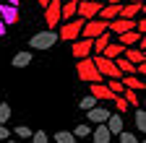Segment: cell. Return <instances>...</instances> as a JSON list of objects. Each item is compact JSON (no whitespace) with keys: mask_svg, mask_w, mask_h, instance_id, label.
Instances as JSON below:
<instances>
[{"mask_svg":"<svg viewBox=\"0 0 146 143\" xmlns=\"http://www.w3.org/2000/svg\"><path fill=\"white\" fill-rule=\"evenodd\" d=\"M76 73H78V81H86V83H102V76L97 73V68H94V63H91V57L78 60Z\"/></svg>","mask_w":146,"mask_h":143,"instance_id":"cell-1","label":"cell"},{"mask_svg":"<svg viewBox=\"0 0 146 143\" xmlns=\"http://www.w3.org/2000/svg\"><path fill=\"white\" fill-rule=\"evenodd\" d=\"M55 42H58V31H36L34 37L29 39V47L31 49H50Z\"/></svg>","mask_w":146,"mask_h":143,"instance_id":"cell-2","label":"cell"},{"mask_svg":"<svg viewBox=\"0 0 146 143\" xmlns=\"http://www.w3.org/2000/svg\"><path fill=\"white\" fill-rule=\"evenodd\" d=\"M81 29H84V18H70V21H65L63 26H60V34L58 37L60 39H65V42H73V39H78L81 37Z\"/></svg>","mask_w":146,"mask_h":143,"instance_id":"cell-3","label":"cell"},{"mask_svg":"<svg viewBox=\"0 0 146 143\" xmlns=\"http://www.w3.org/2000/svg\"><path fill=\"white\" fill-rule=\"evenodd\" d=\"M91 63H94V68H97V73L102 76V78H120L123 73L115 68V63L112 60H107V57H102V55H97V57H91Z\"/></svg>","mask_w":146,"mask_h":143,"instance_id":"cell-4","label":"cell"},{"mask_svg":"<svg viewBox=\"0 0 146 143\" xmlns=\"http://www.w3.org/2000/svg\"><path fill=\"white\" fill-rule=\"evenodd\" d=\"M104 31H107V21H102V18H89V21H84L81 37H86V39H97L99 34H104Z\"/></svg>","mask_w":146,"mask_h":143,"instance_id":"cell-5","label":"cell"},{"mask_svg":"<svg viewBox=\"0 0 146 143\" xmlns=\"http://www.w3.org/2000/svg\"><path fill=\"white\" fill-rule=\"evenodd\" d=\"M60 5L63 0H50V3L44 5V21H47V29H55L60 21Z\"/></svg>","mask_w":146,"mask_h":143,"instance_id":"cell-6","label":"cell"},{"mask_svg":"<svg viewBox=\"0 0 146 143\" xmlns=\"http://www.w3.org/2000/svg\"><path fill=\"white\" fill-rule=\"evenodd\" d=\"M99 11H102V3H94V0H81L76 16H78V18H84V21H89V18H97Z\"/></svg>","mask_w":146,"mask_h":143,"instance_id":"cell-7","label":"cell"},{"mask_svg":"<svg viewBox=\"0 0 146 143\" xmlns=\"http://www.w3.org/2000/svg\"><path fill=\"white\" fill-rule=\"evenodd\" d=\"M70 52H73V57H76V60L91 57V39H86V37L73 39V47H70Z\"/></svg>","mask_w":146,"mask_h":143,"instance_id":"cell-8","label":"cell"},{"mask_svg":"<svg viewBox=\"0 0 146 143\" xmlns=\"http://www.w3.org/2000/svg\"><path fill=\"white\" fill-rule=\"evenodd\" d=\"M89 94L94 96L97 101H99V99H115V96H117V94H112V91H110L104 83H89Z\"/></svg>","mask_w":146,"mask_h":143,"instance_id":"cell-9","label":"cell"},{"mask_svg":"<svg viewBox=\"0 0 146 143\" xmlns=\"http://www.w3.org/2000/svg\"><path fill=\"white\" fill-rule=\"evenodd\" d=\"M18 5H0V21H3L5 26H11V24H16L18 21V11H16Z\"/></svg>","mask_w":146,"mask_h":143,"instance_id":"cell-10","label":"cell"},{"mask_svg":"<svg viewBox=\"0 0 146 143\" xmlns=\"http://www.w3.org/2000/svg\"><path fill=\"white\" fill-rule=\"evenodd\" d=\"M76 11H78V0H63V5H60V21L76 18Z\"/></svg>","mask_w":146,"mask_h":143,"instance_id":"cell-11","label":"cell"},{"mask_svg":"<svg viewBox=\"0 0 146 143\" xmlns=\"http://www.w3.org/2000/svg\"><path fill=\"white\" fill-rule=\"evenodd\" d=\"M107 117H110V112L102 109V107H91V109H86V120H89V122H94V125L107 122Z\"/></svg>","mask_w":146,"mask_h":143,"instance_id":"cell-12","label":"cell"},{"mask_svg":"<svg viewBox=\"0 0 146 143\" xmlns=\"http://www.w3.org/2000/svg\"><path fill=\"white\" fill-rule=\"evenodd\" d=\"M91 140H94V143H110V140H112V133L107 130V125H104V122L97 125V128L91 130Z\"/></svg>","mask_w":146,"mask_h":143,"instance_id":"cell-13","label":"cell"},{"mask_svg":"<svg viewBox=\"0 0 146 143\" xmlns=\"http://www.w3.org/2000/svg\"><path fill=\"white\" fill-rule=\"evenodd\" d=\"M123 52H125V47H123L120 42H110V44L99 52V55H102V57H107V60H115V57H120V55H123Z\"/></svg>","mask_w":146,"mask_h":143,"instance_id":"cell-14","label":"cell"},{"mask_svg":"<svg viewBox=\"0 0 146 143\" xmlns=\"http://www.w3.org/2000/svg\"><path fill=\"white\" fill-rule=\"evenodd\" d=\"M143 16V3H128L120 8V18H136V16Z\"/></svg>","mask_w":146,"mask_h":143,"instance_id":"cell-15","label":"cell"},{"mask_svg":"<svg viewBox=\"0 0 146 143\" xmlns=\"http://www.w3.org/2000/svg\"><path fill=\"white\" fill-rule=\"evenodd\" d=\"M107 130L110 133H112V135H117V133H123V115L117 112V115H112V112H110V117H107Z\"/></svg>","mask_w":146,"mask_h":143,"instance_id":"cell-16","label":"cell"},{"mask_svg":"<svg viewBox=\"0 0 146 143\" xmlns=\"http://www.w3.org/2000/svg\"><path fill=\"white\" fill-rule=\"evenodd\" d=\"M110 42H112V34H110V31H104V34H99V37L97 39H91V52H97V55H99V52L110 44Z\"/></svg>","mask_w":146,"mask_h":143,"instance_id":"cell-17","label":"cell"},{"mask_svg":"<svg viewBox=\"0 0 146 143\" xmlns=\"http://www.w3.org/2000/svg\"><path fill=\"white\" fill-rule=\"evenodd\" d=\"M112 63H115V68L120 70V73H125V76H136V73H133V68H136V65H133L131 60H125L123 55H120V57H115Z\"/></svg>","mask_w":146,"mask_h":143,"instance_id":"cell-18","label":"cell"},{"mask_svg":"<svg viewBox=\"0 0 146 143\" xmlns=\"http://www.w3.org/2000/svg\"><path fill=\"white\" fill-rule=\"evenodd\" d=\"M120 83L125 88H131V91H143V78H138V76H125Z\"/></svg>","mask_w":146,"mask_h":143,"instance_id":"cell-19","label":"cell"},{"mask_svg":"<svg viewBox=\"0 0 146 143\" xmlns=\"http://www.w3.org/2000/svg\"><path fill=\"white\" fill-rule=\"evenodd\" d=\"M31 57H34V52H16L11 63H13V68H26L31 63Z\"/></svg>","mask_w":146,"mask_h":143,"instance_id":"cell-20","label":"cell"},{"mask_svg":"<svg viewBox=\"0 0 146 143\" xmlns=\"http://www.w3.org/2000/svg\"><path fill=\"white\" fill-rule=\"evenodd\" d=\"M138 39H141L138 31H123V34H120V44H123V47H131V44H136Z\"/></svg>","mask_w":146,"mask_h":143,"instance_id":"cell-21","label":"cell"},{"mask_svg":"<svg viewBox=\"0 0 146 143\" xmlns=\"http://www.w3.org/2000/svg\"><path fill=\"white\" fill-rule=\"evenodd\" d=\"M123 55H125V60H131L133 65H138V63H143V60H146L141 49H131V47H125V52H123Z\"/></svg>","mask_w":146,"mask_h":143,"instance_id":"cell-22","label":"cell"},{"mask_svg":"<svg viewBox=\"0 0 146 143\" xmlns=\"http://www.w3.org/2000/svg\"><path fill=\"white\" fill-rule=\"evenodd\" d=\"M125 101H128V107H138V91H131V88H123V94H120Z\"/></svg>","mask_w":146,"mask_h":143,"instance_id":"cell-23","label":"cell"},{"mask_svg":"<svg viewBox=\"0 0 146 143\" xmlns=\"http://www.w3.org/2000/svg\"><path fill=\"white\" fill-rule=\"evenodd\" d=\"M55 143H76V135L68 130H58L55 133Z\"/></svg>","mask_w":146,"mask_h":143,"instance_id":"cell-24","label":"cell"},{"mask_svg":"<svg viewBox=\"0 0 146 143\" xmlns=\"http://www.w3.org/2000/svg\"><path fill=\"white\" fill-rule=\"evenodd\" d=\"M136 128H138L141 133H146V112L141 109V107L136 109Z\"/></svg>","mask_w":146,"mask_h":143,"instance_id":"cell-25","label":"cell"},{"mask_svg":"<svg viewBox=\"0 0 146 143\" xmlns=\"http://www.w3.org/2000/svg\"><path fill=\"white\" fill-rule=\"evenodd\" d=\"M104 86H107V88H110L112 94H117V96L123 94V88H125V86L120 83V78H110V83H104Z\"/></svg>","mask_w":146,"mask_h":143,"instance_id":"cell-26","label":"cell"},{"mask_svg":"<svg viewBox=\"0 0 146 143\" xmlns=\"http://www.w3.org/2000/svg\"><path fill=\"white\" fill-rule=\"evenodd\" d=\"M91 107H97V99L91 96V94H89V96H84V99L78 101V109H84V112H86V109H91Z\"/></svg>","mask_w":146,"mask_h":143,"instance_id":"cell-27","label":"cell"},{"mask_svg":"<svg viewBox=\"0 0 146 143\" xmlns=\"http://www.w3.org/2000/svg\"><path fill=\"white\" fill-rule=\"evenodd\" d=\"M8 120H11V107L3 101V104H0V125H5Z\"/></svg>","mask_w":146,"mask_h":143,"instance_id":"cell-28","label":"cell"},{"mask_svg":"<svg viewBox=\"0 0 146 143\" xmlns=\"http://www.w3.org/2000/svg\"><path fill=\"white\" fill-rule=\"evenodd\" d=\"M73 135H76V138H86V135H91V128H89V125H76Z\"/></svg>","mask_w":146,"mask_h":143,"instance_id":"cell-29","label":"cell"},{"mask_svg":"<svg viewBox=\"0 0 146 143\" xmlns=\"http://www.w3.org/2000/svg\"><path fill=\"white\" fill-rule=\"evenodd\" d=\"M31 140H34V143H50V138H47V133H44V130L31 133Z\"/></svg>","mask_w":146,"mask_h":143,"instance_id":"cell-30","label":"cell"},{"mask_svg":"<svg viewBox=\"0 0 146 143\" xmlns=\"http://www.w3.org/2000/svg\"><path fill=\"white\" fill-rule=\"evenodd\" d=\"M117 138H120V143H138V138H136L133 133H125V130L117 133Z\"/></svg>","mask_w":146,"mask_h":143,"instance_id":"cell-31","label":"cell"},{"mask_svg":"<svg viewBox=\"0 0 146 143\" xmlns=\"http://www.w3.org/2000/svg\"><path fill=\"white\" fill-rule=\"evenodd\" d=\"M16 135L18 138H31V130L26 128V125H18V128H16Z\"/></svg>","mask_w":146,"mask_h":143,"instance_id":"cell-32","label":"cell"},{"mask_svg":"<svg viewBox=\"0 0 146 143\" xmlns=\"http://www.w3.org/2000/svg\"><path fill=\"white\" fill-rule=\"evenodd\" d=\"M115 107H117V112H120V115H123V112H125V109H128V101H125V99H123V96H115Z\"/></svg>","mask_w":146,"mask_h":143,"instance_id":"cell-33","label":"cell"},{"mask_svg":"<svg viewBox=\"0 0 146 143\" xmlns=\"http://www.w3.org/2000/svg\"><path fill=\"white\" fill-rule=\"evenodd\" d=\"M8 135H11L8 128H5V125H0V140H8Z\"/></svg>","mask_w":146,"mask_h":143,"instance_id":"cell-34","label":"cell"},{"mask_svg":"<svg viewBox=\"0 0 146 143\" xmlns=\"http://www.w3.org/2000/svg\"><path fill=\"white\" fill-rule=\"evenodd\" d=\"M5 31H8V26H5L3 21H0V37H5Z\"/></svg>","mask_w":146,"mask_h":143,"instance_id":"cell-35","label":"cell"},{"mask_svg":"<svg viewBox=\"0 0 146 143\" xmlns=\"http://www.w3.org/2000/svg\"><path fill=\"white\" fill-rule=\"evenodd\" d=\"M5 3H8V5H18V3H21V0H5Z\"/></svg>","mask_w":146,"mask_h":143,"instance_id":"cell-36","label":"cell"},{"mask_svg":"<svg viewBox=\"0 0 146 143\" xmlns=\"http://www.w3.org/2000/svg\"><path fill=\"white\" fill-rule=\"evenodd\" d=\"M36 3H39V5H42V8H44V5H47V3H50V0H36Z\"/></svg>","mask_w":146,"mask_h":143,"instance_id":"cell-37","label":"cell"},{"mask_svg":"<svg viewBox=\"0 0 146 143\" xmlns=\"http://www.w3.org/2000/svg\"><path fill=\"white\" fill-rule=\"evenodd\" d=\"M110 3H117V5H123V0H110Z\"/></svg>","mask_w":146,"mask_h":143,"instance_id":"cell-38","label":"cell"},{"mask_svg":"<svg viewBox=\"0 0 146 143\" xmlns=\"http://www.w3.org/2000/svg\"><path fill=\"white\" fill-rule=\"evenodd\" d=\"M131 3H143V0H131Z\"/></svg>","mask_w":146,"mask_h":143,"instance_id":"cell-39","label":"cell"},{"mask_svg":"<svg viewBox=\"0 0 146 143\" xmlns=\"http://www.w3.org/2000/svg\"><path fill=\"white\" fill-rule=\"evenodd\" d=\"M8 143H21V140H8Z\"/></svg>","mask_w":146,"mask_h":143,"instance_id":"cell-40","label":"cell"},{"mask_svg":"<svg viewBox=\"0 0 146 143\" xmlns=\"http://www.w3.org/2000/svg\"><path fill=\"white\" fill-rule=\"evenodd\" d=\"M94 3H102V0H94Z\"/></svg>","mask_w":146,"mask_h":143,"instance_id":"cell-41","label":"cell"}]
</instances>
